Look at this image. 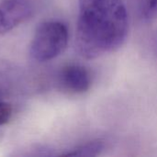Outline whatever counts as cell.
Masks as SVG:
<instances>
[{
  "label": "cell",
  "mask_w": 157,
  "mask_h": 157,
  "mask_svg": "<svg viewBox=\"0 0 157 157\" xmlns=\"http://www.w3.org/2000/svg\"><path fill=\"white\" fill-rule=\"evenodd\" d=\"M75 32L77 52L93 59L119 49L128 34L123 0H78Z\"/></svg>",
  "instance_id": "cell-1"
},
{
  "label": "cell",
  "mask_w": 157,
  "mask_h": 157,
  "mask_svg": "<svg viewBox=\"0 0 157 157\" xmlns=\"http://www.w3.org/2000/svg\"><path fill=\"white\" fill-rule=\"evenodd\" d=\"M69 39L68 29L61 21L40 24L32 38L29 53L33 60L44 63L58 57L65 50Z\"/></svg>",
  "instance_id": "cell-2"
},
{
  "label": "cell",
  "mask_w": 157,
  "mask_h": 157,
  "mask_svg": "<svg viewBox=\"0 0 157 157\" xmlns=\"http://www.w3.org/2000/svg\"><path fill=\"white\" fill-rule=\"evenodd\" d=\"M29 0H5L0 5V34H6L26 21L32 15Z\"/></svg>",
  "instance_id": "cell-3"
},
{
  "label": "cell",
  "mask_w": 157,
  "mask_h": 157,
  "mask_svg": "<svg viewBox=\"0 0 157 157\" xmlns=\"http://www.w3.org/2000/svg\"><path fill=\"white\" fill-rule=\"evenodd\" d=\"M60 86L73 94L86 92L92 83L90 72L83 65L71 63L63 66L58 75Z\"/></svg>",
  "instance_id": "cell-4"
},
{
  "label": "cell",
  "mask_w": 157,
  "mask_h": 157,
  "mask_svg": "<svg viewBox=\"0 0 157 157\" xmlns=\"http://www.w3.org/2000/svg\"><path fill=\"white\" fill-rule=\"evenodd\" d=\"M105 149V143L102 140H94L71 149L67 153L63 154V156H98Z\"/></svg>",
  "instance_id": "cell-5"
},
{
  "label": "cell",
  "mask_w": 157,
  "mask_h": 157,
  "mask_svg": "<svg viewBox=\"0 0 157 157\" xmlns=\"http://www.w3.org/2000/svg\"><path fill=\"white\" fill-rule=\"evenodd\" d=\"M138 16L144 20L157 17V0H132Z\"/></svg>",
  "instance_id": "cell-6"
},
{
  "label": "cell",
  "mask_w": 157,
  "mask_h": 157,
  "mask_svg": "<svg viewBox=\"0 0 157 157\" xmlns=\"http://www.w3.org/2000/svg\"><path fill=\"white\" fill-rule=\"evenodd\" d=\"M12 116V108L6 103L0 101V126L7 123Z\"/></svg>",
  "instance_id": "cell-7"
}]
</instances>
